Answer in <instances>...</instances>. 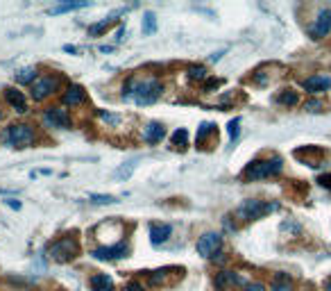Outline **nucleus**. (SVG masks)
Wrapping results in <instances>:
<instances>
[{
	"instance_id": "37998d69",
	"label": "nucleus",
	"mask_w": 331,
	"mask_h": 291,
	"mask_svg": "<svg viewBox=\"0 0 331 291\" xmlns=\"http://www.w3.org/2000/svg\"><path fill=\"white\" fill-rule=\"evenodd\" d=\"M304 291H311V289H304Z\"/></svg>"
},
{
	"instance_id": "f8f14e48",
	"label": "nucleus",
	"mask_w": 331,
	"mask_h": 291,
	"mask_svg": "<svg viewBox=\"0 0 331 291\" xmlns=\"http://www.w3.org/2000/svg\"><path fill=\"white\" fill-rule=\"evenodd\" d=\"M172 234V225H168V223H152L150 225V239H152V243H164L168 241V237Z\"/></svg>"
},
{
	"instance_id": "2eb2a0df",
	"label": "nucleus",
	"mask_w": 331,
	"mask_h": 291,
	"mask_svg": "<svg viewBox=\"0 0 331 291\" xmlns=\"http://www.w3.org/2000/svg\"><path fill=\"white\" fill-rule=\"evenodd\" d=\"M86 100V91L82 89L80 84H73L66 89L64 93V105H70V107H77V105H82Z\"/></svg>"
},
{
	"instance_id": "4c0bfd02",
	"label": "nucleus",
	"mask_w": 331,
	"mask_h": 291,
	"mask_svg": "<svg viewBox=\"0 0 331 291\" xmlns=\"http://www.w3.org/2000/svg\"><path fill=\"white\" fill-rule=\"evenodd\" d=\"M318 182H320L322 187H329V189H331V175H322V178L318 180Z\"/></svg>"
},
{
	"instance_id": "b1692460",
	"label": "nucleus",
	"mask_w": 331,
	"mask_h": 291,
	"mask_svg": "<svg viewBox=\"0 0 331 291\" xmlns=\"http://www.w3.org/2000/svg\"><path fill=\"white\" fill-rule=\"evenodd\" d=\"M89 200H91L93 205H116L118 203L116 196H102V194H91Z\"/></svg>"
},
{
	"instance_id": "6e6552de",
	"label": "nucleus",
	"mask_w": 331,
	"mask_h": 291,
	"mask_svg": "<svg viewBox=\"0 0 331 291\" xmlns=\"http://www.w3.org/2000/svg\"><path fill=\"white\" fill-rule=\"evenodd\" d=\"M220 243H222V237L218 232H207V234H202L198 239V253L202 257H214L216 250L220 248Z\"/></svg>"
},
{
	"instance_id": "dca6fc26",
	"label": "nucleus",
	"mask_w": 331,
	"mask_h": 291,
	"mask_svg": "<svg viewBox=\"0 0 331 291\" xmlns=\"http://www.w3.org/2000/svg\"><path fill=\"white\" fill-rule=\"evenodd\" d=\"M216 287L218 289H227V287H236V285H243V278L240 275H236L234 271H220L218 275H216Z\"/></svg>"
},
{
	"instance_id": "9d476101",
	"label": "nucleus",
	"mask_w": 331,
	"mask_h": 291,
	"mask_svg": "<svg viewBox=\"0 0 331 291\" xmlns=\"http://www.w3.org/2000/svg\"><path fill=\"white\" fill-rule=\"evenodd\" d=\"M329 30H331V9H322L320 14H318V18H315L313 27H311V37L322 39L329 34Z\"/></svg>"
},
{
	"instance_id": "c9c22d12",
	"label": "nucleus",
	"mask_w": 331,
	"mask_h": 291,
	"mask_svg": "<svg viewBox=\"0 0 331 291\" xmlns=\"http://www.w3.org/2000/svg\"><path fill=\"white\" fill-rule=\"evenodd\" d=\"M273 291H293V289H290V285H288V282H277Z\"/></svg>"
},
{
	"instance_id": "20e7f679",
	"label": "nucleus",
	"mask_w": 331,
	"mask_h": 291,
	"mask_svg": "<svg viewBox=\"0 0 331 291\" xmlns=\"http://www.w3.org/2000/svg\"><path fill=\"white\" fill-rule=\"evenodd\" d=\"M277 210L275 203H263V200H245L243 205L236 210V216L243 218V221H254V218H261V216L270 214V212Z\"/></svg>"
},
{
	"instance_id": "f704fd0d",
	"label": "nucleus",
	"mask_w": 331,
	"mask_h": 291,
	"mask_svg": "<svg viewBox=\"0 0 331 291\" xmlns=\"http://www.w3.org/2000/svg\"><path fill=\"white\" fill-rule=\"evenodd\" d=\"M125 37H127V27L120 25V27H118V32H116V41H123Z\"/></svg>"
},
{
	"instance_id": "aec40b11",
	"label": "nucleus",
	"mask_w": 331,
	"mask_h": 291,
	"mask_svg": "<svg viewBox=\"0 0 331 291\" xmlns=\"http://www.w3.org/2000/svg\"><path fill=\"white\" fill-rule=\"evenodd\" d=\"M141 32H143L145 37H150V34H155V32H157V16H155V11H145V14H143Z\"/></svg>"
},
{
	"instance_id": "2f4dec72",
	"label": "nucleus",
	"mask_w": 331,
	"mask_h": 291,
	"mask_svg": "<svg viewBox=\"0 0 331 291\" xmlns=\"http://www.w3.org/2000/svg\"><path fill=\"white\" fill-rule=\"evenodd\" d=\"M123 291H145L143 285H139V282H127V285L123 287Z\"/></svg>"
},
{
	"instance_id": "393cba45",
	"label": "nucleus",
	"mask_w": 331,
	"mask_h": 291,
	"mask_svg": "<svg viewBox=\"0 0 331 291\" xmlns=\"http://www.w3.org/2000/svg\"><path fill=\"white\" fill-rule=\"evenodd\" d=\"M188 77L193 82H202L207 77V69L202 64H195V66H188Z\"/></svg>"
},
{
	"instance_id": "423d86ee",
	"label": "nucleus",
	"mask_w": 331,
	"mask_h": 291,
	"mask_svg": "<svg viewBox=\"0 0 331 291\" xmlns=\"http://www.w3.org/2000/svg\"><path fill=\"white\" fill-rule=\"evenodd\" d=\"M57 86H59V77H53V75H43L39 77L37 82L32 84V98L34 100H46L48 96H53L55 91H57Z\"/></svg>"
},
{
	"instance_id": "72a5a7b5",
	"label": "nucleus",
	"mask_w": 331,
	"mask_h": 291,
	"mask_svg": "<svg viewBox=\"0 0 331 291\" xmlns=\"http://www.w3.org/2000/svg\"><path fill=\"white\" fill-rule=\"evenodd\" d=\"M5 205H7V207H11V210H21V203H18L16 198H7V200H5Z\"/></svg>"
},
{
	"instance_id": "58836bf2",
	"label": "nucleus",
	"mask_w": 331,
	"mask_h": 291,
	"mask_svg": "<svg viewBox=\"0 0 331 291\" xmlns=\"http://www.w3.org/2000/svg\"><path fill=\"white\" fill-rule=\"evenodd\" d=\"M220 57H222V53H214V55H211V57H209V60H211V62H218Z\"/></svg>"
},
{
	"instance_id": "7ed1b4c3",
	"label": "nucleus",
	"mask_w": 331,
	"mask_h": 291,
	"mask_svg": "<svg viewBox=\"0 0 331 291\" xmlns=\"http://www.w3.org/2000/svg\"><path fill=\"white\" fill-rule=\"evenodd\" d=\"M32 141H34V130L25 123L9 125L5 132V144L11 146V148H27Z\"/></svg>"
},
{
	"instance_id": "5701e85b",
	"label": "nucleus",
	"mask_w": 331,
	"mask_h": 291,
	"mask_svg": "<svg viewBox=\"0 0 331 291\" xmlns=\"http://www.w3.org/2000/svg\"><path fill=\"white\" fill-rule=\"evenodd\" d=\"M279 105H286V107H295L297 105V100H299V96H297V91H283V93H279Z\"/></svg>"
},
{
	"instance_id": "4be33fe9",
	"label": "nucleus",
	"mask_w": 331,
	"mask_h": 291,
	"mask_svg": "<svg viewBox=\"0 0 331 291\" xmlns=\"http://www.w3.org/2000/svg\"><path fill=\"white\" fill-rule=\"evenodd\" d=\"M134 168H136V159H132V162H125V164H120V166L116 168V173H113V175H116L118 180H127L129 175H132V173H134Z\"/></svg>"
},
{
	"instance_id": "f3484780",
	"label": "nucleus",
	"mask_w": 331,
	"mask_h": 291,
	"mask_svg": "<svg viewBox=\"0 0 331 291\" xmlns=\"http://www.w3.org/2000/svg\"><path fill=\"white\" fill-rule=\"evenodd\" d=\"M93 291H113V280L109 278L107 273H96L91 275V280H89Z\"/></svg>"
},
{
	"instance_id": "9b49d317",
	"label": "nucleus",
	"mask_w": 331,
	"mask_h": 291,
	"mask_svg": "<svg viewBox=\"0 0 331 291\" xmlns=\"http://www.w3.org/2000/svg\"><path fill=\"white\" fill-rule=\"evenodd\" d=\"M331 86V75H311L304 80V89L309 93H320L327 91Z\"/></svg>"
},
{
	"instance_id": "ddd939ff",
	"label": "nucleus",
	"mask_w": 331,
	"mask_h": 291,
	"mask_svg": "<svg viewBox=\"0 0 331 291\" xmlns=\"http://www.w3.org/2000/svg\"><path fill=\"white\" fill-rule=\"evenodd\" d=\"M5 100H7V103H9L14 109H16L18 114H25V112H27L25 98H23V93L16 91L14 86H7V89H5Z\"/></svg>"
},
{
	"instance_id": "c756f323",
	"label": "nucleus",
	"mask_w": 331,
	"mask_h": 291,
	"mask_svg": "<svg viewBox=\"0 0 331 291\" xmlns=\"http://www.w3.org/2000/svg\"><path fill=\"white\" fill-rule=\"evenodd\" d=\"M304 109L306 112H322V109H325V103H322V100H309V103L304 105Z\"/></svg>"
},
{
	"instance_id": "a878e982",
	"label": "nucleus",
	"mask_w": 331,
	"mask_h": 291,
	"mask_svg": "<svg viewBox=\"0 0 331 291\" xmlns=\"http://www.w3.org/2000/svg\"><path fill=\"white\" fill-rule=\"evenodd\" d=\"M214 130H216L214 123H207V121H204V123L200 125V130H198V137H195V141H198V144H204L209 135H214Z\"/></svg>"
},
{
	"instance_id": "79ce46f5",
	"label": "nucleus",
	"mask_w": 331,
	"mask_h": 291,
	"mask_svg": "<svg viewBox=\"0 0 331 291\" xmlns=\"http://www.w3.org/2000/svg\"><path fill=\"white\" fill-rule=\"evenodd\" d=\"M325 289H327V291H331V280H327V285H325Z\"/></svg>"
},
{
	"instance_id": "bb28decb",
	"label": "nucleus",
	"mask_w": 331,
	"mask_h": 291,
	"mask_svg": "<svg viewBox=\"0 0 331 291\" xmlns=\"http://www.w3.org/2000/svg\"><path fill=\"white\" fill-rule=\"evenodd\" d=\"M186 141H188V132L184 128H179L175 135H172V146H179V148H184V146H186Z\"/></svg>"
},
{
	"instance_id": "4468645a",
	"label": "nucleus",
	"mask_w": 331,
	"mask_h": 291,
	"mask_svg": "<svg viewBox=\"0 0 331 291\" xmlns=\"http://www.w3.org/2000/svg\"><path fill=\"white\" fill-rule=\"evenodd\" d=\"M164 137H166V128L161 123H157V121H152V123H148L143 128V139L148 144H159Z\"/></svg>"
},
{
	"instance_id": "39448f33",
	"label": "nucleus",
	"mask_w": 331,
	"mask_h": 291,
	"mask_svg": "<svg viewBox=\"0 0 331 291\" xmlns=\"http://www.w3.org/2000/svg\"><path fill=\"white\" fill-rule=\"evenodd\" d=\"M77 253H80V246L73 237H61L50 243V257L55 262H70Z\"/></svg>"
},
{
	"instance_id": "f03ea898",
	"label": "nucleus",
	"mask_w": 331,
	"mask_h": 291,
	"mask_svg": "<svg viewBox=\"0 0 331 291\" xmlns=\"http://www.w3.org/2000/svg\"><path fill=\"white\" fill-rule=\"evenodd\" d=\"M283 168L281 164V157H270V159H257L252 162L250 166L243 171V178L254 182V180H263V178H270V175H279Z\"/></svg>"
},
{
	"instance_id": "f257e3e1",
	"label": "nucleus",
	"mask_w": 331,
	"mask_h": 291,
	"mask_svg": "<svg viewBox=\"0 0 331 291\" xmlns=\"http://www.w3.org/2000/svg\"><path fill=\"white\" fill-rule=\"evenodd\" d=\"M164 86L157 77H132L125 84L123 98L125 100H134L136 105H152L159 100Z\"/></svg>"
},
{
	"instance_id": "ea45409f",
	"label": "nucleus",
	"mask_w": 331,
	"mask_h": 291,
	"mask_svg": "<svg viewBox=\"0 0 331 291\" xmlns=\"http://www.w3.org/2000/svg\"><path fill=\"white\" fill-rule=\"evenodd\" d=\"M11 194H14V191H9V189H2V187H0V196H11Z\"/></svg>"
},
{
	"instance_id": "a211bd4d",
	"label": "nucleus",
	"mask_w": 331,
	"mask_h": 291,
	"mask_svg": "<svg viewBox=\"0 0 331 291\" xmlns=\"http://www.w3.org/2000/svg\"><path fill=\"white\" fill-rule=\"evenodd\" d=\"M125 11H127V9H118V11H113V14H109L107 18H102L100 23H93V25H89V37H98V34H102L113 21H116L118 14H125Z\"/></svg>"
},
{
	"instance_id": "e433bc0d",
	"label": "nucleus",
	"mask_w": 331,
	"mask_h": 291,
	"mask_svg": "<svg viewBox=\"0 0 331 291\" xmlns=\"http://www.w3.org/2000/svg\"><path fill=\"white\" fill-rule=\"evenodd\" d=\"M220 82L218 80H207V84H204V91H211V89H216Z\"/></svg>"
},
{
	"instance_id": "1a4fd4ad",
	"label": "nucleus",
	"mask_w": 331,
	"mask_h": 291,
	"mask_svg": "<svg viewBox=\"0 0 331 291\" xmlns=\"http://www.w3.org/2000/svg\"><path fill=\"white\" fill-rule=\"evenodd\" d=\"M129 253V246L125 241L116 243V246H102V248L93 250V257L96 259H120V257H127Z\"/></svg>"
},
{
	"instance_id": "cd10ccee",
	"label": "nucleus",
	"mask_w": 331,
	"mask_h": 291,
	"mask_svg": "<svg viewBox=\"0 0 331 291\" xmlns=\"http://www.w3.org/2000/svg\"><path fill=\"white\" fill-rule=\"evenodd\" d=\"M100 119L105 121V123H109V125L120 123V116H118V114H109V112H100Z\"/></svg>"
},
{
	"instance_id": "0eeeda50",
	"label": "nucleus",
	"mask_w": 331,
	"mask_h": 291,
	"mask_svg": "<svg viewBox=\"0 0 331 291\" xmlns=\"http://www.w3.org/2000/svg\"><path fill=\"white\" fill-rule=\"evenodd\" d=\"M43 123L48 125V128L66 130V128H70V116L61 107H48L43 112Z\"/></svg>"
},
{
	"instance_id": "7c9ffc66",
	"label": "nucleus",
	"mask_w": 331,
	"mask_h": 291,
	"mask_svg": "<svg viewBox=\"0 0 331 291\" xmlns=\"http://www.w3.org/2000/svg\"><path fill=\"white\" fill-rule=\"evenodd\" d=\"M238 125H240V119H234V121H229V125H227V130H229V137H231V141L238 137Z\"/></svg>"
},
{
	"instance_id": "c85d7f7f",
	"label": "nucleus",
	"mask_w": 331,
	"mask_h": 291,
	"mask_svg": "<svg viewBox=\"0 0 331 291\" xmlns=\"http://www.w3.org/2000/svg\"><path fill=\"white\" fill-rule=\"evenodd\" d=\"M166 273H168V269L155 271V273L150 275V282H152V285H161V282H166Z\"/></svg>"
},
{
	"instance_id": "6ab92c4d",
	"label": "nucleus",
	"mask_w": 331,
	"mask_h": 291,
	"mask_svg": "<svg viewBox=\"0 0 331 291\" xmlns=\"http://www.w3.org/2000/svg\"><path fill=\"white\" fill-rule=\"evenodd\" d=\"M37 80H39L37 66H25V69H21L16 73V82H18V84H34Z\"/></svg>"
},
{
	"instance_id": "473e14b6",
	"label": "nucleus",
	"mask_w": 331,
	"mask_h": 291,
	"mask_svg": "<svg viewBox=\"0 0 331 291\" xmlns=\"http://www.w3.org/2000/svg\"><path fill=\"white\" fill-rule=\"evenodd\" d=\"M245 291H266V287H263L261 282H252V285L245 287Z\"/></svg>"
},
{
	"instance_id": "412c9836",
	"label": "nucleus",
	"mask_w": 331,
	"mask_h": 291,
	"mask_svg": "<svg viewBox=\"0 0 331 291\" xmlns=\"http://www.w3.org/2000/svg\"><path fill=\"white\" fill-rule=\"evenodd\" d=\"M84 7H89V2H64V5H57V7H53V9H50L48 14H53V16H57V14H64V11L84 9Z\"/></svg>"
},
{
	"instance_id": "a19ab883",
	"label": "nucleus",
	"mask_w": 331,
	"mask_h": 291,
	"mask_svg": "<svg viewBox=\"0 0 331 291\" xmlns=\"http://www.w3.org/2000/svg\"><path fill=\"white\" fill-rule=\"evenodd\" d=\"M64 50H66V53H77V48H75V46H64Z\"/></svg>"
}]
</instances>
